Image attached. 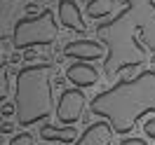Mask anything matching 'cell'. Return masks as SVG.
I'll return each instance as SVG.
<instances>
[{"label":"cell","mask_w":155,"mask_h":145,"mask_svg":"<svg viewBox=\"0 0 155 145\" xmlns=\"http://www.w3.org/2000/svg\"><path fill=\"white\" fill-rule=\"evenodd\" d=\"M125 10L113 21L97 26V35L106 42V75L122 68L139 66L146 61L143 45L136 42V30L141 33L146 47L155 52V2L153 0H122Z\"/></svg>","instance_id":"6da1fadb"},{"label":"cell","mask_w":155,"mask_h":145,"mask_svg":"<svg viewBox=\"0 0 155 145\" xmlns=\"http://www.w3.org/2000/svg\"><path fill=\"white\" fill-rule=\"evenodd\" d=\"M89 108L94 115L110 122L115 134H132L139 117L155 112V70H143L134 80L117 82L92 98Z\"/></svg>","instance_id":"7a4b0ae2"},{"label":"cell","mask_w":155,"mask_h":145,"mask_svg":"<svg viewBox=\"0 0 155 145\" xmlns=\"http://www.w3.org/2000/svg\"><path fill=\"white\" fill-rule=\"evenodd\" d=\"M52 63H35L19 70L14 91V112L19 126H31L42 122L54 110L52 98Z\"/></svg>","instance_id":"3957f363"},{"label":"cell","mask_w":155,"mask_h":145,"mask_svg":"<svg viewBox=\"0 0 155 145\" xmlns=\"http://www.w3.org/2000/svg\"><path fill=\"white\" fill-rule=\"evenodd\" d=\"M57 33H59V26L54 21L52 10H42L35 17H24V19H19L14 24L12 47L24 52V49L38 47V45H52Z\"/></svg>","instance_id":"277c9868"},{"label":"cell","mask_w":155,"mask_h":145,"mask_svg":"<svg viewBox=\"0 0 155 145\" xmlns=\"http://www.w3.org/2000/svg\"><path fill=\"white\" fill-rule=\"evenodd\" d=\"M85 110V94L80 89H66L57 103V117L64 126L75 124Z\"/></svg>","instance_id":"5b68a950"},{"label":"cell","mask_w":155,"mask_h":145,"mask_svg":"<svg viewBox=\"0 0 155 145\" xmlns=\"http://www.w3.org/2000/svg\"><path fill=\"white\" fill-rule=\"evenodd\" d=\"M64 54L71 58H78V61H99V58L108 56L106 47L94 40H73L64 47Z\"/></svg>","instance_id":"8992f818"},{"label":"cell","mask_w":155,"mask_h":145,"mask_svg":"<svg viewBox=\"0 0 155 145\" xmlns=\"http://www.w3.org/2000/svg\"><path fill=\"white\" fill-rule=\"evenodd\" d=\"M110 138H113V126L110 122H94L92 126L85 129V134H80L73 145H110Z\"/></svg>","instance_id":"52a82bcc"},{"label":"cell","mask_w":155,"mask_h":145,"mask_svg":"<svg viewBox=\"0 0 155 145\" xmlns=\"http://www.w3.org/2000/svg\"><path fill=\"white\" fill-rule=\"evenodd\" d=\"M59 21H61L66 28L78 30V33H85V30H87L75 0H59Z\"/></svg>","instance_id":"ba28073f"},{"label":"cell","mask_w":155,"mask_h":145,"mask_svg":"<svg viewBox=\"0 0 155 145\" xmlns=\"http://www.w3.org/2000/svg\"><path fill=\"white\" fill-rule=\"evenodd\" d=\"M66 77L71 80L75 87H92V84L99 82V73H97V68H92L89 63L78 61V63H73V66H68Z\"/></svg>","instance_id":"9c48e42d"},{"label":"cell","mask_w":155,"mask_h":145,"mask_svg":"<svg viewBox=\"0 0 155 145\" xmlns=\"http://www.w3.org/2000/svg\"><path fill=\"white\" fill-rule=\"evenodd\" d=\"M40 138L42 140H64V143H75L78 140V131L73 126H66V129H57L52 124H42L40 126Z\"/></svg>","instance_id":"30bf717a"},{"label":"cell","mask_w":155,"mask_h":145,"mask_svg":"<svg viewBox=\"0 0 155 145\" xmlns=\"http://www.w3.org/2000/svg\"><path fill=\"white\" fill-rule=\"evenodd\" d=\"M115 12V0H89L87 2V14L92 19H104Z\"/></svg>","instance_id":"8fae6325"},{"label":"cell","mask_w":155,"mask_h":145,"mask_svg":"<svg viewBox=\"0 0 155 145\" xmlns=\"http://www.w3.org/2000/svg\"><path fill=\"white\" fill-rule=\"evenodd\" d=\"M26 0H2V42H7V26H10V10L12 14L21 7H26L24 5Z\"/></svg>","instance_id":"7c38bea8"},{"label":"cell","mask_w":155,"mask_h":145,"mask_svg":"<svg viewBox=\"0 0 155 145\" xmlns=\"http://www.w3.org/2000/svg\"><path fill=\"white\" fill-rule=\"evenodd\" d=\"M10 145H33V138H31V134H17V136H12V140Z\"/></svg>","instance_id":"4fadbf2b"},{"label":"cell","mask_w":155,"mask_h":145,"mask_svg":"<svg viewBox=\"0 0 155 145\" xmlns=\"http://www.w3.org/2000/svg\"><path fill=\"white\" fill-rule=\"evenodd\" d=\"M143 131H146V136L155 138V117H150V119H148V122L143 124Z\"/></svg>","instance_id":"5bb4252c"},{"label":"cell","mask_w":155,"mask_h":145,"mask_svg":"<svg viewBox=\"0 0 155 145\" xmlns=\"http://www.w3.org/2000/svg\"><path fill=\"white\" fill-rule=\"evenodd\" d=\"M7 87H10V82H7V63H2V98H7Z\"/></svg>","instance_id":"9a60e30c"},{"label":"cell","mask_w":155,"mask_h":145,"mask_svg":"<svg viewBox=\"0 0 155 145\" xmlns=\"http://www.w3.org/2000/svg\"><path fill=\"white\" fill-rule=\"evenodd\" d=\"M120 145H148L143 138H122V143Z\"/></svg>","instance_id":"2e32d148"}]
</instances>
